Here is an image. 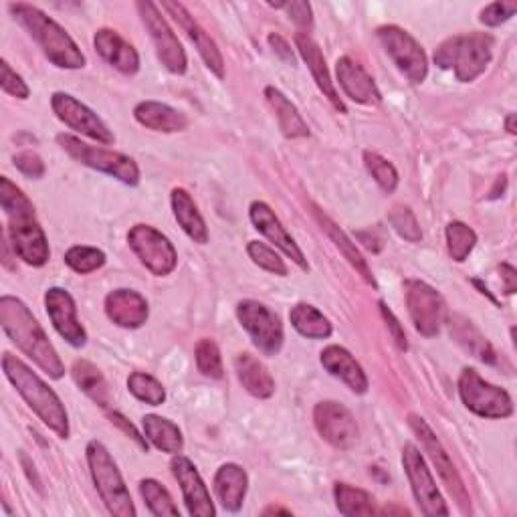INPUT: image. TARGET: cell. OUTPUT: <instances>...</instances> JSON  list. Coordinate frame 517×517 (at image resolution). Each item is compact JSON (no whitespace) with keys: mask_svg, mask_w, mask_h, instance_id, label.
Segmentation results:
<instances>
[{"mask_svg":"<svg viewBox=\"0 0 517 517\" xmlns=\"http://www.w3.org/2000/svg\"><path fill=\"white\" fill-rule=\"evenodd\" d=\"M0 324L13 344L21 348L43 372L59 380L65 374V366L49 342L45 330L31 314V309L13 295L0 297Z\"/></svg>","mask_w":517,"mask_h":517,"instance_id":"cell-1","label":"cell"},{"mask_svg":"<svg viewBox=\"0 0 517 517\" xmlns=\"http://www.w3.org/2000/svg\"><path fill=\"white\" fill-rule=\"evenodd\" d=\"M3 370L19 394L27 400L35 415L59 437L69 439V417L61 398L17 356H3Z\"/></svg>","mask_w":517,"mask_h":517,"instance_id":"cell-2","label":"cell"},{"mask_svg":"<svg viewBox=\"0 0 517 517\" xmlns=\"http://www.w3.org/2000/svg\"><path fill=\"white\" fill-rule=\"evenodd\" d=\"M15 21L29 31V35L39 43L45 57L61 69H81L85 65V57L77 43L69 37V33L57 25L51 17H47L41 9L27 3L9 5Z\"/></svg>","mask_w":517,"mask_h":517,"instance_id":"cell-3","label":"cell"},{"mask_svg":"<svg viewBox=\"0 0 517 517\" xmlns=\"http://www.w3.org/2000/svg\"><path fill=\"white\" fill-rule=\"evenodd\" d=\"M495 39L487 33H469L455 35L441 43L435 51V63L441 69H455V75L461 83L475 81L485 73L493 57Z\"/></svg>","mask_w":517,"mask_h":517,"instance_id":"cell-4","label":"cell"},{"mask_svg":"<svg viewBox=\"0 0 517 517\" xmlns=\"http://www.w3.org/2000/svg\"><path fill=\"white\" fill-rule=\"evenodd\" d=\"M89 471L93 477V483L106 503L108 511L116 517H134L136 507L132 501V495L124 483V477L110 455V451L103 447L99 441H91L85 449Z\"/></svg>","mask_w":517,"mask_h":517,"instance_id":"cell-5","label":"cell"},{"mask_svg":"<svg viewBox=\"0 0 517 517\" xmlns=\"http://www.w3.org/2000/svg\"><path fill=\"white\" fill-rule=\"evenodd\" d=\"M57 144L63 148V152H67L73 160H77L83 166H89V168L99 170V172H106V174L118 178L124 184H130V186H136L140 182L138 164L126 154L85 144L79 138L69 136V134H59Z\"/></svg>","mask_w":517,"mask_h":517,"instance_id":"cell-6","label":"cell"},{"mask_svg":"<svg viewBox=\"0 0 517 517\" xmlns=\"http://www.w3.org/2000/svg\"><path fill=\"white\" fill-rule=\"evenodd\" d=\"M459 394L463 404L477 417L507 419L513 415V400L507 390L489 384L473 368H465L461 372Z\"/></svg>","mask_w":517,"mask_h":517,"instance_id":"cell-7","label":"cell"},{"mask_svg":"<svg viewBox=\"0 0 517 517\" xmlns=\"http://www.w3.org/2000/svg\"><path fill=\"white\" fill-rule=\"evenodd\" d=\"M378 41L394 61L398 71L410 83H423L429 73V63L423 47L417 39L396 25H384L376 31Z\"/></svg>","mask_w":517,"mask_h":517,"instance_id":"cell-8","label":"cell"},{"mask_svg":"<svg viewBox=\"0 0 517 517\" xmlns=\"http://www.w3.org/2000/svg\"><path fill=\"white\" fill-rule=\"evenodd\" d=\"M404 291H406L408 314L417 332L423 334L425 338H435L441 332V326L447 314L441 293L429 283L419 279H408L404 283Z\"/></svg>","mask_w":517,"mask_h":517,"instance_id":"cell-9","label":"cell"},{"mask_svg":"<svg viewBox=\"0 0 517 517\" xmlns=\"http://www.w3.org/2000/svg\"><path fill=\"white\" fill-rule=\"evenodd\" d=\"M237 318L251 336L253 344L267 356L279 354L283 346V324L279 316L255 299H245L237 305Z\"/></svg>","mask_w":517,"mask_h":517,"instance_id":"cell-10","label":"cell"},{"mask_svg":"<svg viewBox=\"0 0 517 517\" xmlns=\"http://www.w3.org/2000/svg\"><path fill=\"white\" fill-rule=\"evenodd\" d=\"M402 465H404L406 477L410 481L412 493H415L421 511L429 517L449 515V507H447L441 491L437 489V483L433 479L431 469L427 467V461H425L423 453L412 443L404 445Z\"/></svg>","mask_w":517,"mask_h":517,"instance_id":"cell-11","label":"cell"},{"mask_svg":"<svg viewBox=\"0 0 517 517\" xmlns=\"http://www.w3.org/2000/svg\"><path fill=\"white\" fill-rule=\"evenodd\" d=\"M128 243L142 265L156 277L170 275L176 269L178 255L166 235L150 225H136L128 233Z\"/></svg>","mask_w":517,"mask_h":517,"instance_id":"cell-12","label":"cell"},{"mask_svg":"<svg viewBox=\"0 0 517 517\" xmlns=\"http://www.w3.org/2000/svg\"><path fill=\"white\" fill-rule=\"evenodd\" d=\"M9 237L15 255H19L27 265L43 267L49 261V243L45 231L35 219V206L9 215Z\"/></svg>","mask_w":517,"mask_h":517,"instance_id":"cell-13","label":"cell"},{"mask_svg":"<svg viewBox=\"0 0 517 517\" xmlns=\"http://www.w3.org/2000/svg\"><path fill=\"white\" fill-rule=\"evenodd\" d=\"M136 9L142 17L144 27L150 33V39L156 47V53H158V59L162 61V65L174 75H184L186 67H188L186 53H184L178 37L170 29V25L166 23L162 13L158 11V7L146 0V3H138Z\"/></svg>","mask_w":517,"mask_h":517,"instance_id":"cell-14","label":"cell"},{"mask_svg":"<svg viewBox=\"0 0 517 517\" xmlns=\"http://www.w3.org/2000/svg\"><path fill=\"white\" fill-rule=\"evenodd\" d=\"M408 423H410V429L415 431V435L421 439V445L425 449V453L429 455V459L433 461V465L437 467V473L441 475L443 483L449 487V491L453 493V497L457 499L459 507L463 511H469V497H467V491H465V485L449 457V453L445 451V447L441 445V441L435 437L433 429L427 425L425 419L417 417V415H410L408 417Z\"/></svg>","mask_w":517,"mask_h":517,"instance_id":"cell-15","label":"cell"},{"mask_svg":"<svg viewBox=\"0 0 517 517\" xmlns=\"http://www.w3.org/2000/svg\"><path fill=\"white\" fill-rule=\"evenodd\" d=\"M314 423L320 437L336 449H350L358 443V425L352 412L334 400L320 402L314 408Z\"/></svg>","mask_w":517,"mask_h":517,"instance_id":"cell-16","label":"cell"},{"mask_svg":"<svg viewBox=\"0 0 517 517\" xmlns=\"http://www.w3.org/2000/svg\"><path fill=\"white\" fill-rule=\"evenodd\" d=\"M51 108L55 112V116L69 126L71 130L101 142V144H114L116 138L112 134V130L103 124L97 114H93L85 103H81L79 99H75L69 93H53L51 97Z\"/></svg>","mask_w":517,"mask_h":517,"instance_id":"cell-17","label":"cell"},{"mask_svg":"<svg viewBox=\"0 0 517 517\" xmlns=\"http://www.w3.org/2000/svg\"><path fill=\"white\" fill-rule=\"evenodd\" d=\"M45 307L55 330L65 342H69L75 348L85 346L87 334L77 320V305L69 291L61 287H51L45 293Z\"/></svg>","mask_w":517,"mask_h":517,"instance_id":"cell-18","label":"cell"},{"mask_svg":"<svg viewBox=\"0 0 517 517\" xmlns=\"http://www.w3.org/2000/svg\"><path fill=\"white\" fill-rule=\"evenodd\" d=\"M172 473L182 489L184 503L192 517H215L217 515L211 493H209V489H206L204 481L200 479V475L190 459L176 455L172 459Z\"/></svg>","mask_w":517,"mask_h":517,"instance_id":"cell-19","label":"cell"},{"mask_svg":"<svg viewBox=\"0 0 517 517\" xmlns=\"http://www.w3.org/2000/svg\"><path fill=\"white\" fill-rule=\"evenodd\" d=\"M249 217H251V223L255 225V229L259 233H263L271 243H275L299 269H303V271L309 269L305 255L297 247L295 239L285 231V227L281 225L277 215L271 211L269 204H265L261 200L253 202L251 204V211H249Z\"/></svg>","mask_w":517,"mask_h":517,"instance_id":"cell-20","label":"cell"},{"mask_svg":"<svg viewBox=\"0 0 517 517\" xmlns=\"http://www.w3.org/2000/svg\"><path fill=\"white\" fill-rule=\"evenodd\" d=\"M162 9L168 11L176 21L178 25L186 31L188 39L196 45L202 61L206 63V67H209L217 77H225V61H223V55L217 47V43L206 35V31L194 21V17L178 3H162Z\"/></svg>","mask_w":517,"mask_h":517,"instance_id":"cell-21","label":"cell"},{"mask_svg":"<svg viewBox=\"0 0 517 517\" xmlns=\"http://www.w3.org/2000/svg\"><path fill=\"white\" fill-rule=\"evenodd\" d=\"M108 318L126 330L142 328L148 322V301L134 289H116L106 297Z\"/></svg>","mask_w":517,"mask_h":517,"instance_id":"cell-22","label":"cell"},{"mask_svg":"<svg viewBox=\"0 0 517 517\" xmlns=\"http://www.w3.org/2000/svg\"><path fill=\"white\" fill-rule=\"evenodd\" d=\"M336 75L344 89V93L362 106H378L382 101V93L376 87L374 79L368 75V71L356 63L350 57H342L336 63Z\"/></svg>","mask_w":517,"mask_h":517,"instance_id":"cell-23","label":"cell"},{"mask_svg":"<svg viewBox=\"0 0 517 517\" xmlns=\"http://www.w3.org/2000/svg\"><path fill=\"white\" fill-rule=\"evenodd\" d=\"M295 45H297V49H299V55H301L303 61L307 63L309 71H312V75H314V79H316L320 91L332 101V106H334L338 112L346 114V106H344V101L340 99V95H338V91H336V87H334V83H332V77H330V71H328V65H326V59H324V55H322L320 45H318L312 37L305 35V33H297V35H295Z\"/></svg>","mask_w":517,"mask_h":517,"instance_id":"cell-24","label":"cell"},{"mask_svg":"<svg viewBox=\"0 0 517 517\" xmlns=\"http://www.w3.org/2000/svg\"><path fill=\"white\" fill-rule=\"evenodd\" d=\"M93 45L97 53L106 59L110 65H114L124 75H134L140 69V57L138 51L124 41L116 31L112 29H99L93 37Z\"/></svg>","mask_w":517,"mask_h":517,"instance_id":"cell-25","label":"cell"},{"mask_svg":"<svg viewBox=\"0 0 517 517\" xmlns=\"http://www.w3.org/2000/svg\"><path fill=\"white\" fill-rule=\"evenodd\" d=\"M322 366L336 378H340L352 392L366 394L368 378L356 358L342 346H328L322 352Z\"/></svg>","mask_w":517,"mask_h":517,"instance_id":"cell-26","label":"cell"},{"mask_svg":"<svg viewBox=\"0 0 517 517\" xmlns=\"http://www.w3.org/2000/svg\"><path fill=\"white\" fill-rule=\"evenodd\" d=\"M134 118L148 130L174 134L188 128V118L160 101H142L134 110Z\"/></svg>","mask_w":517,"mask_h":517,"instance_id":"cell-27","label":"cell"},{"mask_svg":"<svg viewBox=\"0 0 517 517\" xmlns=\"http://www.w3.org/2000/svg\"><path fill=\"white\" fill-rule=\"evenodd\" d=\"M247 485H249V477H247L245 469L235 463L223 465L215 475V491H217L221 505L227 511L241 509L245 495H247Z\"/></svg>","mask_w":517,"mask_h":517,"instance_id":"cell-28","label":"cell"},{"mask_svg":"<svg viewBox=\"0 0 517 517\" xmlns=\"http://www.w3.org/2000/svg\"><path fill=\"white\" fill-rule=\"evenodd\" d=\"M172 211H174V217H176L178 225L182 227V231L194 243H198V245L209 243V229H206V223H204L202 215L198 213V206L194 204L192 196L184 188L172 190Z\"/></svg>","mask_w":517,"mask_h":517,"instance_id":"cell-29","label":"cell"},{"mask_svg":"<svg viewBox=\"0 0 517 517\" xmlns=\"http://www.w3.org/2000/svg\"><path fill=\"white\" fill-rule=\"evenodd\" d=\"M237 376L243 384V388L253 394L255 398H271L275 392V380L265 368L263 362H259L251 354H239L235 360Z\"/></svg>","mask_w":517,"mask_h":517,"instance_id":"cell-30","label":"cell"},{"mask_svg":"<svg viewBox=\"0 0 517 517\" xmlns=\"http://www.w3.org/2000/svg\"><path fill=\"white\" fill-rule=\"evenodd\" d=\"M265 97H267L269 106L273 108V112L277 116L279 130L283 132L285 138L293 140V138H307L309 136V128H307L305 120L301 118L299 110L277 87H265Z\"/></svg>","mask_w":517,"mask_h":517,"instance_id":"cell-31","label":"cell"},{"mask_svg":"<svg viewBox=\"0 0 517 517\" xmlns=\"http://www.w3.org/2000/svg\"><path fill=\"white\" fill-rule=\"evenodd\" d=\"M291 326L309 340H326L332 336V324L328 318L309 303H297L289 312Z\"/></svg>","mask_w":517,"mask_h":517,"instance_id":"cell-32","label":"cell"},{"mask_svg":"<svg viewBox=\"0 0 517 517\" xmlns=\"http://www.w3.org/2000/svg\"><path fill=\"white\" fill-rule=\"evenodd\" d=\"M144 425V433L146 439L160 451L170 453V455H180L182 447H184V439L182 433L178 429V425H174L168 419H162L158 415H146L142 419Z\"/></svg>","mask_w":517,"mask_h":517,"instance_id":"cell-33","label":"cell"},{"mask_svg":"<svg viewBox=\"0 0 517 517\" xmlns=\"http://www.w3.org/2000/svg\"><path fill=\"white\" fill-rule=\"evenodd\" d=\"M316 219H318L320 225L326 229V233H328L330 239L336 243V247L344 253V257L350 261V265L364 277V281L370 283L372 287H376V279H374V275H372V271H370L366 259H364L362 253L356 249V243H352V241L348 239V235H346L330 217H326L320 209H316Z\"/></svg>","mask_w":517,"mask_h":517,"instance_id":"cell-34","label":"cell"},{"mask_svg":"<svg viewBox=\"0 0 517 517\" xmlns=\"http://www.w3.org/2000/svg\"><path fill=\"white\" fill-rule=\"evenodd\" d=\"M451 336L467 350L471 352L475 358H479L481 362L487 364H495V352L491 348V344L487 342V338L473 326V322H469L463 316H453L451 318Z\"/></svg>","mask_w":517,"mask_h":517,"instance_id":"cell-35","label":"cell"},{"mask_svg":"<svg viewBox=\"0 0 517 517\" xmlns=\"http://www.w3.org/2000/svg\"><path fill=\"white\" fill-rule=\"evenodd\" d=\"M73 378L77 382V386L91 398L95 400L99 406L106 408L110 404V388L106 378L97 370V366H93L87 360H77L73 364Z\"/></svg>","mask_w":517,"mask_h":517,"instance_id":"cell-36","label":"cell"},{"mask_svg":"<svg viewBox=\"0 0 517 517\" xmlns=\"http://www.w3.org/2000/svg\"><path fill=\"white\" fill-rule=\"evenodd\" d=\"M334 497H336V505H338L340 513L346 517H360V515L376 513L374 497L364 489H358V487H352L346 483H336Z\"/></svg>","mask_w":517,"mask_h":517,"instance_id":"cell-37","label":"cell"},{"mask_svg":"<svg viewBox=\"0 0 517 517\" xmlns=\"http://www.w3.org/2000/svg\"><path fill=\"white\" fill-rule=\"evenodd\" d=\"M140 493L148 505V509L158 515V517H180L178 507L174 505L170 493L166 491V487L162 483H158L156 479H144L140 483Z\"/></svg>","mask_w":517,"mask_h":517,"instance_id":"cell-38","label":"cell"},{"mask_svg":"<svg viewBox=\"0 0 517 517\" xmlns=\"http://www.w3.org/2000/svg\"><path fill=\"white\" fill-rule=\"evenodd\" d=\"M447 249H449V255L457 261V263H463L471 251L475 249V243H477V235L475 231L465 225V223H459V221H453L447 225Z\"/></svg>","mask_w":517,"mask_h":517,"instance_id":"cell-39","label":"cell"},{"mask_svg":"<svg viewBox=\"0 0 517 517\" xmlns=\"http://www.w3.org/2000/svg\"><path fill=\"white\" fill-rule=\"evenodd\" d=\"M128 388H130V392H132L138 400H142V402H146V404H150V406H160V404H164V400H166V390H164V386H162L154 376L144 374V372H134V374H130V378H128Z\"/></svg>","mask_w":517,"mask_h":517,"instance_id":"cell-40","label":"cell"},{"mask_svg":"<svg viewBox=\"0 0 517 517\" xmlns=\"http://www.w3.org/2000/svg\"><path fill=\"white\" fill-rule=\"evenodd\" d=\"M65 263L79 275H87L97 271L106 263V253L95 249V247H85V245H75L65 253Z\"/></svg>","mask_w":517,"mask_h":517,"instance_id":"cell-41","label":"cell"},{"mask_svg":"<svg viewBox=\"0 0 517 517\" xmlns=\"http://www.w3.org/2000/svg\"><path fill=\"white\" fill-rule=\"evenodd\" d=\"M196 366L206 378H215V380L223 378L225 368H223L221 350L213 340L204 338L196 344Z\"/></svg>","mask_w":517,"mask_h":517,"instance_id":"cell-42","label":"cell"},{"mask_svg":"<svg viewBox=\"0 0 517 517\" xmlns=\"http://www.w3.org/2000/svg\"><path fill=\"white\" fill-rule=\"evenodd\" d=\"M388 221H390L392 229H394L402 239H406L408 243H421V239H423L421 225H419L415 213H412V211L408 209V206L396 204L394 209L390 211V215H388Z\"/></svg>","mask_w":517,"mask_h":517,"instance_id":"cell-43","label":"cell"},{"mask_svg":"<svg viewBox=\"0 0 517 517\" xmlns=\"http://www.w3.org/2000/svg\"><path fill=\"white\" fill-rule=\"evenodd\" d=\"M364 164H366L368 172L372 174V178L378 182V186L386 194L396 190V186H398V172H396V168L386 158H382L376 152H364Z\"/></svg>","mask_w":517,"mask_h":517,"instance_id":"cell-44","label":"cell"},{"mask_svg":"<svg viewBox=\"0 0 517 517\" xmlns=\"http://www.w3.org/2000/svg\"><path fill=\"white\" fill-rule=\"evenodd\" d=\"M247 253L253 259V263L259 265L261 269H265L269 273H275V275H281V277L287 275V265L283 263V259L271 247H267L265 243L251 241L247 245Z\"/></svg>","mask_w":517,"mask_h":517,"instance_id":"cell-45","label":"cell"},{"mask_svg":"<svg viewBox=\"0 0 517 517\" xmlns=\"http://www.w3.org/2000/svg\"><path fill=\"white\" fill-rule=\"evenodd\" d=\"M517 13V3L509 0V3H491L481 11L479 21L487 27H499L501 23L509 21Z\"/></svg>","mask_w":517,"mask_h":517,"instance_id":"cell-46","label":"cell"},{"mask_svg":"<svg viewBox=\"0 0 517 517\" xmlns=\"http://www.w3.org/2000/svg\"><path fill=\"white\" fill-rule=\"evenodd\" d=\"M0 71H3V77H0V85H3V91L13 95V97H19V99H27L29 97V87L27 83L23 81V77L11 69V65L7 61L0 63Z\"/></svg>","mask_w":517,"mask_h":517,"instance_id":"cell-47","label":"cell"},{"mask_svg":"<svg viewBox=\"0 0 517 517\" xmlns=\"http://www.w3.org/2000/svg\"><path fill=\"white\" fill-rule=\"evenodd\" d=\"M275 9H285L289 19L301 27V29H309L314 25V15H312V7L309 3H301V0H293V3H283V5H271Z\"/></svg>","mask_w":517,"mask_h":517,"instance_id":"cell-48","label":"cell"},{"mask_svg":"<svg viewBox=\"0 0 517 517\" xmlns=\"http://www.w3.org/2000/svg\"><path fill=\"white\" fill-rule=\"evenodd\" d=\"M13 162L29 178H43L45 176V164L35 152H21L13 158Z\"/></svg>","mask_w":517,"mask_h":517,"instance_id":"cell-49","label":"cell"},{"mask_svg":"<svg viewBox=\"0 0 517 517\" xmlns=\"http://www.w3.org/2000/svg\"><path fill=\"white\" fill-rule=\"evenodd\" d=\"M380 312H382V318H384V322H386V326H388V330H390V334H392V338H394L396 346H398L402 352H406V350H408L406 334H404V330H402L400 322L396 320V316L390 312L388 305H386L384 301H380Z\"/></svg>","mask_w":517,"mask_h":517,"instance_id":"cell-50","label":"cell"},{"mask_svg":"<svg viewBox=\"0 0 517 517\" xmlns=\"http://www.w3.org/2000/svg\"><path fill=\"white\" fill-rule=\"evenodd\" d=\"M110 417H112V423H116L118 427H122V429H124V431H126V433H128V435H130V437H132V439H134V441L144 449V451H148V443H146V439H144V437H142V435H140V433H138V431H136V429H134V427H132V425H130V423L120 415V412H112Z\"/></svg>","mask_w":517,"mask_h":517,"instance_id":"cell-51","label":"cell"},{"mask_svg":"<svg viewBox=\"0 0 517 517\" xmlns=\"http://www.w3.org/2000/svg\"><path fill=\"white\" fill-rule=\"evenodd\" d=\"M269 45H271L273 51H275L281 59H285L287 63H293V61H295V55H293V51L289 49V45H287V41H285L283 37H279V35H269Z\"/></svg>","mask_w":517,"mask_h":517,"instance_id":"cell-52","label":"cell"},{"mask_svg":"<svg viewBox=\"0 0 517 517\" xmlns=\"http://www.w3.org/2000/svg\"><path fill=\"white\" fill-rule=\"evenodd\" d=\"M499 271H501V277L505 281V293L513 295L517 291V271H515V267H511L507 263H501Z\"/></svg>","mask_w":517,"mask_h":517,"instance_id":"cell-53","label":"cell"},{"mask_svg":"<svg viewBox=\"0 0 517 517\" xmlns=\"http://www.w3.org/2000/svg\"><path fill=\"white\" fill-rule=\"evenodd\" d=\"M503 188H505V176H499V178H497V184H495V188L491 190V196H489V198H499L501 192H503Z\"/></svg>","mask_w":517,"mask_h":517,"instance_id":"cell-54","label":"cell"},{"mask_svg":"<svg viewBox=\"0 0 517 517\" xmlns=\"http://www.w3.org/2000/svg\"><path fill=\"white\" fill-rule=\"evenodd\" d=\"M277 513H281V515H291V511H289V509L275 507V505H271V507H267V509L263 511V515H277Z\"/></svg>","mask_w":517,"mask_h":517,"instance_id":"cell-55","label":"cell"},{"mask_svg":"<svg viewBox=\"0 0 517 517\" xmlns=\"http://www.w3.org/2000/svg\"><path fill=\"white\" fill-rule=\"evenodd\" d=\"M505 128H507V132H509L511 136H515V134H517V130H515V114H509V116H507V120H505Z\"/></svg>","mask_w":517,"mask_h":517,"instance_id":"cell-56","label":"cell"}]
</instances>
